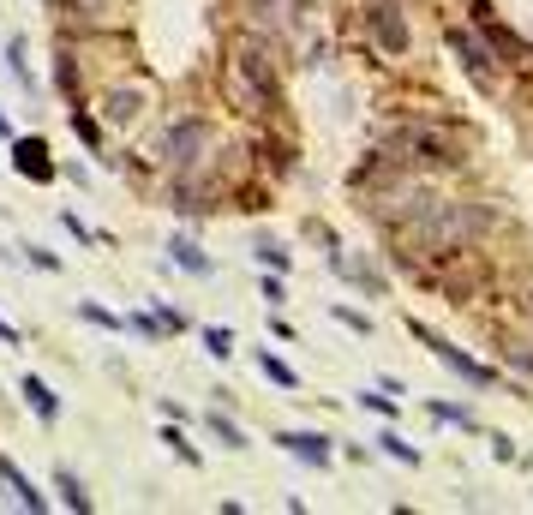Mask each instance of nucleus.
Instances as JSON below:
<instances>
[{"label":"nucleus","mask_w":533,"mask_h":515,"mask_svg":"<svg viewBox=\"0 0 533 515\" xmlns=\"http://www.w3.org/2000/svg\"><path fill=\"white\" fill-rule=\"evenodd\" d=\"M492 228H498V204H486V198H438L426 216L402 222L390 240H396V258L408 270H426L438 258H456L468 246H486Z\"/></svg>","instance_id":"1"},{"label":"nucleus","mask_w":533,"mask_h":515,"mask_svg":"<svg viewBox=\"0 0 533 515\" xmlns=\"http://www.w3.org/2000/svg\"><path fill=\"white\" fill-rule=\"evenodd\" d=\"M390 162H408V168H426V174H456L468 168V132L444 114H408L396 120L390 132H378V144Z\"/></svg>","instance_id":"2"},{"label":"nucleus","mask_w":533,"mask_h":515,"mask_svg":"<svg viewBox=\"0 0 533 515\" xmlns=\"http://www.w3.org/2000/svg\"><path fill=\"white\" fill-rule=\"evenodd\" d=\"M222 72H228V90H234V102L246 114L282 120V108H288V96H282V48H270V42H258V36L240 30V42L228 48Z\"/></svg>","instance_id":"3"},{"label":"nucleus","mask_w":533,"mask_h":515,"mask_svg":"<svg viewBox=\"0 0 533 515\" xmlns=\"http://www.w3.org/2000/svg\"><path fill=\"white\" fill-rule=\"evenodd\" d=\"M216 144H222V132H216L210 114H174V120L162 126L156 156H162L168 174H192V168H204V162L216 156Z\"/></svg>","instance_id":"4"},{"label":"nucleus","mask_w":533,"mask_h":515,"mask_svg":"<svg viewBox=\"0 0 533 515\" xmlns=\"http://www.w3.org/2000/svg\"><path fill=\"white\" fill-rule=\"evenodd\" d=\"M444 42H450V54L462 60V72H468L486 96H504L510 66H504V54L492 48V36H486L480 24H450V30H444Z\"/></svg>","instance_id":"5"},{"label":"nucleus","mask_w":533,"mask_h":515,"mask_svg":"<svg viewBox=\"0 0 533 515\" xmlns=\"http://www.w3.org/2000/svg\"><path fill=\"white\" fill-rule=\"evenodd\" d=\"M366 36H372L378 54L408 60V54H414V18H408V6H402V0H372V6H366Z\"/></svg>","instance_id":"6"},{"label":"nucleus","mask_w":533,"mask_h":515,"mask_svg":"<svg viewBox=\"0 0 533 515\" xmlns=\"http://www.w3.org/2000/svg\"><path fill=\"white\" fill-rule=\"evenodd\" d=\"M150 102H156V90H150V84H138V78H120V84H108V90H102L96 114H102V126H114V132H132V126L150 114Z\"/></svg>","instance_id":"7"},{"label":"nucleus","mask_w":533,"mask_h":515,"mask_svg":"<svg viewBox=\"0 0 533 515\" xmlns=\"http://www.w3.org/2000/svg\"><path fill=\"white\" fill-rule=\"evenodd\" d=\"M408 330H414V336H420V342H426V348H432V354H438V360H444V366H450V372L462 378V384H468V390H486V396H498V390H504V378H498L492 366H480V360H468L462 348H450V342H444L438 330H426L420 318H414Z\"/></svg>","instance_id":"8"},{"label":"nucleus","mask_w":533,"mask_h":515,"mask_svg":"<svg viewBox=\"0 0 533 515\" xmlns=\"http://www.w3.org/2000/svg\"><path fill=\"white\" fill-rule=\"evenodd\" d=\"M54 6H60V12H66V18H72V24H84V30H90V36H96V30H108V24H120V18H126V0H54Z\"/></svg>","instance_id":"9"},{"label":"nucleus","mask_w":533,"mask_h":515,"mask_svg":"<svg viewBox=\"0 0 533 515\" xmlns=\"http://www.w3.org/2000/svg\"><path fill=\"white\" fill-rule=\"evenodd\" d=\"M12 168L36 186L54 180V156H48V138H12Z\"/></svg>","instance_id":"10"},{"label":"nucleus","mask_w":533,"mask_h":515,"mask_svg":"<svg viewBox=\"0 0 533 515\" xmlns=\"http://www.w3.org/2000/svg\"><path fill=\"white\" fill-rule=\"evenodd\" d=\"M276 444H282L294 462H306V468H330V456H336V444H330L324 432H276Z\"/></svg>","instance_id":"11"},{"label":"nucleus","mask_w":533,"mask_h":515,"mask_svg":"<svg viewBox=\"0 0 533 515\" xmlns=\"http://www.w3.org/2000/svg\"><path fill=\"white\" fill-rule=\"evenodd\" d=\"M54 84H60V96H66L72 108H84V60H78V42H60V54H54Z\"/></svg>","instance_id":"12"},{"label":"nucleus","mask_w":533,"mask_h":515,"mask_svg":"<svg viewBox=\"0 0 533 515\" xmlns=\"http://www.w3.org/2000/svg\"><path fill=\"white\" fill-rule=\"evenodd\" d=\"M252 150H258V168H264V180H288V174H294V144H288V138L264 132Z\"/></svg>","instance_id":"13"},{"label":"nucleus","mask_w":533,"mask_h":515,"mask_svg":"<svg viewBox=\"0 0 533 515\" xmlns=\"http://www.w3.org/2000/svg\"><path fill=\"white\" fill-rule=\"evenodd\" d=\"M0 486L12 492V504H18V510H48V492H36V486L18 474V462H12V456H0Z\"/></svg>","instance_id":"14"},{"label":"nucleus","mask_w":533,"mask_h":515,"mask_svg":"<svg viewBox=\"0 0 533 515\" xmlns=\"http://www.w3.org/2000/svg\"><path fill=\"white\" fill-rule=\"evenodd\" d=\"M498 360H504L510 372H522V378H533V330H510V336L498 342Z\"/></svg>","instance_id":"15"},{"label":"nucleus","mask_w":533,"mask_h":515,"mask_svg":"<svg viewBox=\"0 0 533 515\" xmlns=\"http://www.w3.org/2000/svg\"><path fill=\"white\" fill-rule=\"evenodd\" d=\"M24 408H30L42 426H54V420H60V396H54L42 378H24Z\"/></svg>","instance_id":"16"},{"label":"nucleus","mask_w":533,"mask_h":515,"mask_svg":"<svg viewBox=\"0 0 533 515\" xmlns=\"http://www.w3.org/2000/svg\"><path fill=\"white\" fill-rule=\"evenodd\" d=\"M168 252H174V264H180L186 276H210V270H216V264L204 258V246H198V240H186V234H174V240H168Z\"/></svg>","instance_id":"17"},{"label":"nucleus","mask_w":533,"mask_h":515,"mask_svg":"<svg viewBox=\"0 0 533 515\" xmlns=\"http://www.w3.org/2000/svg\"><path fill=\"white\" fill-rule=\"evenodd\" d=\"M54 492H60V504H66V510L90 515V492L78 486V474H72V468H54Z\"/></svg>","instance_id":"18"},{"label":"nucleus","mask_w":533,"mask_h":515,"mask_svg":"<svg viewBox=\"0 0 533 515\" xmlns=\"http://www.w3.org/2000/svg\"><path fill=\"white\" fill-rule=\"evenodd\" d=\"M258 372H264V378H270V384H276V390H300V372H294V366H288V360H276V354H270V348H264V354H258Z\"/></svg>","instance_id":"19"},{"label":"nucleus","mask_w":533,"mask_h":515,"mask_svg":"<svg viewBox=\"0 0 533 515\" xmlns=\"http://www.w3.org/2000/svg\"><path fill=\"white\" fill-rule=\"evenodd\" d=\"M6 60H12V78H18L24 90H36V72H30V48H24V36L6 42Z\"/></svg>","instance_id":"20"},{"label":"nucleus","mask_w":533,"mask_h":515,"mask_svg":"<svg viewBox=\"0 0 533 515\" xmlns=\"http://www.w3.org/2000/svg\"><path fill=\"white\" fill-rule=\"evenodd\" d=\"M72 132H78V144H84V150H102V114L72 108Z\"/></svg>","instance_id":"21"},{"label":"nucleus","mask_w":533,"mask_h":515,"mask_svg":"<svg viewBox=\"0 0 533 515\" xmlns=\"http://www.w3.org/2000/svg\"><path fill=\"white\" fill-rule=\"evenodd\" d=\"M378 450H384L390 462H402V468H420V450H414L408 438H396V432H378Z\"/></svg>","instance_id":"22"},{"label":"nucleus","mask_w":533,"mask_h":515,"mask_svg":"<svg viewBox=\"0 0 533 515\" xmlns=\"http://www.w3.org/2000/svg\"><path fill=\"white\" fill-rule=\"evenodd\" d=\"M204 348H210V360H234V330L204 324Z\"/></svg>","instance_id":"23"},{"label":"nucleus","mask_w":533,"mask_h":515,"mask_svg":"<svg viewBox=\"0 0 533 515\" xmlns=\"http://www.w3.org/2000/svg\"><path fill=\"white\" fill-rule=\"evenodd\" d=\"M210 432H216V438H222L228 450H246V432H240V426H234L228 414H210Z\"/></svg>","instance_id":"24"},{"label":"nucleus","mask_w":533,"mask_h":515,"mask_svg":"<svg viewBox=\"0 0 533 515\" xmlns=\"http://www.w3.org/2000/svg\"><path fill=\"white\" fill-rule=\"evenodd\" d=\"M252 252H258V264H264V270H288V252H282L276 240H258Z\"/></svg>","instance_id":"25"},{"label":"nucleus","mask_w":533,"mask_h":515,"mask_svg":"<svg viewBox=\"0 0 533 515\" xmlns=\"http://www.w3.org/2000/svg\"><path fill=\"white\" fill-rule=\"evenodd\" d=\"M330 312H336V324H348L354 336H372V318H366V312H354V306H330Z\"/></svg>","instance_id":"26"},{"label":"nucleus","mask_w":533,"mask_h":515,"mask_svg":"<svg viewBox=\"0 0 533 515\" xmlns=\"http://www.w3.org/2000/svg\"><path fill=\"white\" fill-rule=\"evenodd\" d=\"M432 414H438V420H450V426H462V432H480L468 408H450V402H432Z\"/></svg>","instance_id":"27"},{"label":"nucleus","mask_w":533,"mask_h":515,"mask_svg":"<svg viewBox=\"0 0 533 515\" xmlns=\"http://www.w3.org/2000/svg\"><path fill=\"white\" fill-rule=\"evenodd\" d=\"M162 444H168V450H174L180 462H192V468H198V450L186 444V432H174V426H168V432H162Z\"/></svg>","instance_id":"28"},{"label":"nucleus","mask_w":533,"mask_h":515,"mask_svg":"<svg viewBox=\"0 0 533 515\" xmlns=\"http://www.w3.org/2000/svg\"><path fill=\"white\" fill-rule=\"evenodd\" d=\"M516 324H522V330H533V282H522V288H516Z\"/></svg>","instance_id":"29"},{"label":"nucleus","mask_w":533,"mask_h":515,"mask_svg":"<svg viewBox=\"0 0 533 515\" xmlns=\"http://www.w3.org/2000/svg\"><path fill=\"white\" fill-rule=\"evenodd\" d=\"M78 318H84V324H102V330H120V318H114V312H102V306H90V300L78 306Z\"/></svg>","instance_id":"30"},{"label":"nucleus","mask_w":533,"mask_h":515,"mask_svg":"<svg viewBox=\"0 0 533 515\" xmlns=\"http://www.w3.org/2000/svg\"><path fill=\"white\" fill-rule=\"evenodd\" d=\"M24 258H30V264H36V270H48V276H54V270H60V258H54V252H48V246H24Z\"/></svg>","instance_id":"31"},{"label":"nucleus","mask_w":533,"mask_h":515,"mask_svg":"<svg viewBox=\"0 0 533 515\" xmlns=\"http://www.w3.org/2000/svg\"><path fill=\"white\" fill-rule=\"evenodd\" d=\"M360 408H372V414H384V420L396 414V402H390V396H378V390H366V396H360Z\"/></svg>","instance_id":"32"},{"label":"nucleus","mask_w":533,"mask_h":515,"mask_svg":"<svg viewBox=\"0 0 533 515\" xmlns=\"http://www.w3.org/2000/svg\"><path fill=\"white\" fill-rule=\"evenodd\" d=\"M270 336H282V342H294V324H288L282 312H270Z\"/></svg>","instance_id":"33"},{"label":"nucleus","mask_w":533,"mask_h":515,"mask_svg":"<svg viewBox=\"0 0 533 515\" xmlns=\"http://www.w3.org/2000/svg\"><path fill=\"white\" fill-rule=\"evenodd\" d=\"M0 342H6V348H18V342H24V336H18V330H12V324H6V318H0Z\"/></svg>","instance_id":"34"},{"label":"nucleus","mask_w":533,"mask_h":515,"mask_svg":"<svg viewBox=\"0 0 533 515\" xmlns=\"http://www.w3.org/2000/svg\"><path fill=\"white\" fill-rule=\"evenodd\" d=\"M0 138H12V126H6V114H0Z\"/></svg>","instance_id":"35"},{"label":"nucleus","mask_w":533,"mask_h":515,"mask_svg":"<svg viewBox=\"0 0 533 515\" xmlns=\"http://www.w3.org/2000/svg\"><path fill=\"white\" fill-rule=\"evenodd\" d=\"M294 6H300V12H306V6H312V0H294Z\"/></svg>","instance_id":"36"}]
</instances>
